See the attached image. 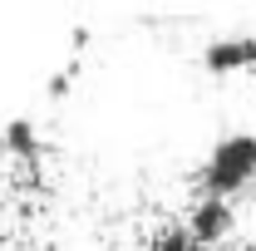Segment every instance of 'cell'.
I'll return each mask as SVG.
<instances>
[{"label":"cell","mask_w":256,"mask_h":251,"mask_svg":"<svg viewBox=\"0 0 256 251\" xmlns=\"http://www.w3.org/2000/svg\"><path fill=\"white\" fill-rule=\"evenodd\" d=\"M256 182V133H226L212 143L202 162V192L207 197H236Z\"/></svg>","instance_id":"obj_1"},{"label":"cell","mask_w":256,"mask_h":251,"mask_svg":"<svg viewBox=\"0 0 256 251\" xmlns=\"http://www.w3.org/2000/svg\"><path fill=\"white\" fill-rule=\"evenodd\" d=\"M182 226H188L202 246H222L226 236L236 232V207H232L226 197H207V192H202V197H192Z\"/></svg>","instance_id":"obj_2"},{"label":"cell","mask_w":256,"mask_h":251,"mask_svg":"<svg viewBox=\"0 0 256 251\" xmlns=\"http://www.w3.org/2000/svg\"><path fill=\"white\" fill-rule=\"evenodd\" d=\"M202 69L207 74H246L256 69V34H217L202 44Z\"/></svg>","instance_id":"obj_3"},{"label":"cell","mask_w":256,"mask_h":251,"mask_svg":"<svg viewBox=\"0 0 256 251\" xmlns=\"http://www.w3.org/2000/svg\"><path fill=\"white\" fill-rule=\"evenodd\" d=\"M0 143H5V153L20 158L25 168H40V153H44V143H40V128H34V118H5V128H0Z\"/></svg>","instance_id":"obj_4"},{"label":"cell","mask_w":256,"mask_h":251,"mask_svg":"<svg viewBox=\"0 0 256 251\" xmlns=\"http://www.w3.org/2000/svg\"><path fill=\"white\" fill-rule=\"evenodd\" d=\"M153 251H212V246H202L188 226H158L153 232Z\"/></svg>","instance_id":"obj_5"},{"label":"cell","mask_w":256,"mask_h":251,"mask_svg":"<svg viewBox=\"0 0 256 251\" xmlns=\"http://www.w3.org/2000/svg\"><path fill=\"white\" fill-rule=\"evenodd\" d=\"M69 84H74V64L60 69V74H50V84H44V89H50V98H64V94H69Z\"/></svg>","instance_id":"obj_6"}]
</instances>
